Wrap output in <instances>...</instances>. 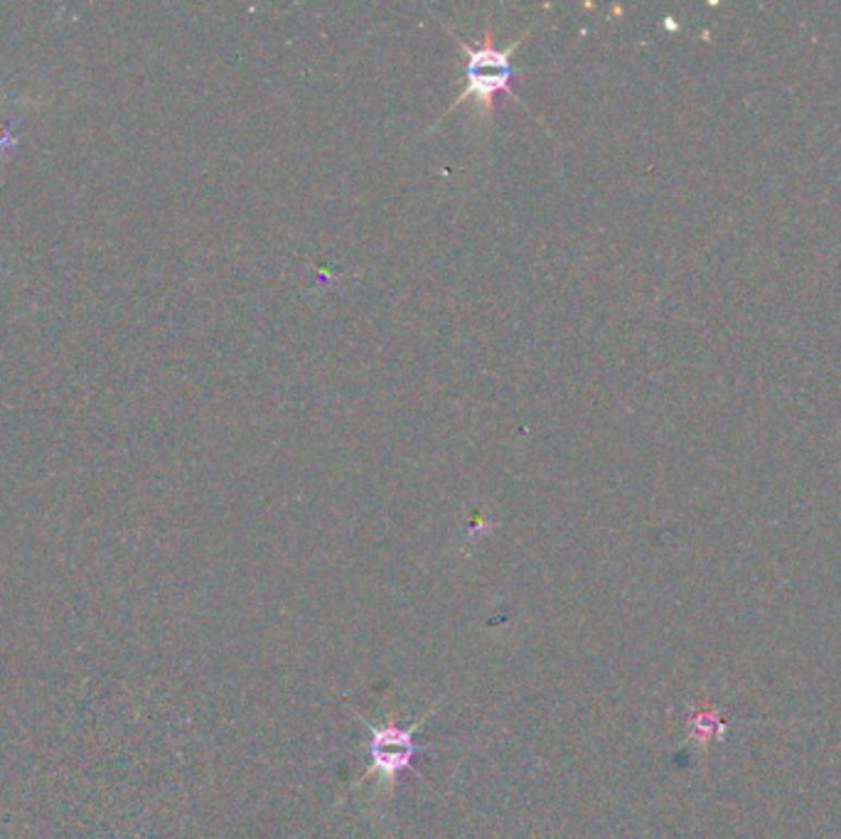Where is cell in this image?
Instances as JSON below:
<instances>
[{"label": "cell", "mask_w": 841, "mask_h": 839, "mask_svg": "<svg viewBox=\"0 0 841 839\" xmlns=\"http://www.w3.org/2000/svg\"><path fill=\"white\" fill-rule=\"evenodd\" d=\"M413 724L409 729H401V726H380L374 729L372 737V776L382 782H394L396 773L404 770L409 766V761L416 751L413 743Z\"/></svg>", "instance_id": "cell-2"}, {"label": "cell", "mask_w": 841, "mask_h": 839, "mask_svg": "<svg viewBox=\"0 0 841 839\" xmlns=\"http://www.w3.org/2000/svg\"><path fill=\"white\" fill-rule=\"evenodd\" d=\"M534 25H529L527 30L517 37V40L509 45V47H499L495 42L493 37V30H487L483 40H480L478 45H468L466 40H460L458 35H453V42H456L462 52H466V89H462L458 94V99L453 101V107L446 111V114H450V111H456L458 107H462V103L472 101L475 103L478 114L485 116L490 121V116L495 114V97L497 94H507L509 99H512L515 103H522V99L517 97V94L512 91V77L519 72L522 74V70H517L512 64V54L519 45L524 42V37L532 33ZM443 114V116H446Z\"/></svg>", "instance_id": "cell-1"}]
</instances>
